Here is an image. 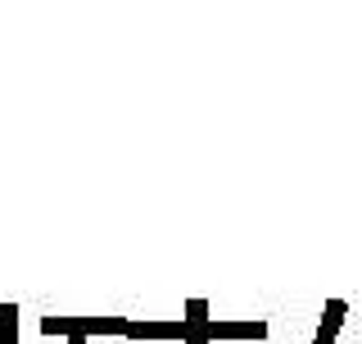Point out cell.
<instances>
[{"label":"cell","mask_w":362,"mask_h":344,"mask_svg":"<svg viewBox=\"0 0 362 344\" xmlns=\"http://www.w3.org/2000/svg\"><path fill=\"white\" fill-rule=\"evenodd\" d=\"M45 336H127V317H45Z\"/></svg>","instance_id":"6da1fadb"},{"label":"cell","mask_w":362,"mask_h":344,"mask_svg":"<svg viewBox=\"0 0 362 344\" xmlns=\"http://www.w3.org/2000/svg\"><path fill=\"white\" fill-rule=\"evenodd\" d=\"M204 336L209 340H263L267 322H209Z\"/></svg>","instance_id":"7a4b0ae2"},{"label":"cell","mask_w":362,"mask_h":344,"mask_svg":"<svg viewBox=\"0 0 362 344\" xmlns=\"http://www.w3.org/2000/svg\"><path fill=\"white\" fill-rule=\"evenodd\" d=\"M204 326H209V304H204V299H190L186 304V344H209Z\"/></svg>","instance_id":"3957f363"},{"label":"cell","mask_w":362,"mask_h":344,"mask_svg":"<svg viewBox=\"0 0 362 344\" xmlns=\"http://www.w3.org/2000/svg\"><path fill=\"white\" fill-rule=\"evenodd\" d=\"M344 313H349V304H344V299H331V304H326L322 331H317V340H313V344H335V336H339V322H344Z\"/></svg>","instance_id":"277c9868"},{"label":"cell","mask_w":362,"mask_h":344,"mask_svg":"<svg viewBox=\"0 0 362 344\" xmlns=\"http://www.w3.org/2000/svg\"><path fill=\"white\" fill-rule=\"evenodd\" d=\"M0 344H18V308L0 304Z\"/></svg>","instance_id":"5b68a950"},{"label":"cell","mask_w":362,"mask_h":344,"mask_svg":"<svg viewBox=\"0 0 362 344\" xmlns=\"http://www.w3.org/2000/svg\"><path fill=\"white\" fill-rule=\"evenodd\" d=\"M68 344H86V336H68Z\"/></svg>","instance_id":"8992f818"}]
</instances>
